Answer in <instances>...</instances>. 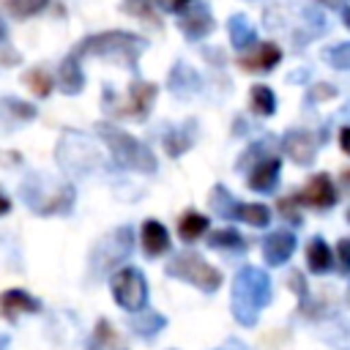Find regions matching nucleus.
<instances>
[{"instance_id": "nucleus-1", "label": "nucleus", "mask_w": 350, "mask_h": 350, "mask_svg": "<svg viewBox=\"0 0 350 350\" xmlns=\"http://www.w3.org/2000/svg\"><path fill=\"white\" fill-rule=\"evenodd\" d=\"M271 301V279L262 268L246 265L232 279V317L241 325H254Z\"/></svg>"}, {"instance_id": "nucleus-2", "label": "nucleus", "mask_w": 350, "mask_h": 350, "mask_svg": "<svg viewBox=\"0 0 350 350\" xmlns=\"http://www.w3.org/2000/svg\"><path fill=\"white\" fill-rule=\"evenodd\" d=\"M142 52H145V38L126 33V30H104L98 36H88L74 49V55L79 60L93 55V57H107V60L123 63L126 68H137V60Z\"/></svg>"}, {"instance_id": "nucleus-3", "label": "nucleus", "mask_w": 350, "mask_h": 350, "mask_svg": "<svg viewBox=\"0 0 350 350\" xmlns=\"http://www.w3.org/2000/svg\"><path fill=\"white\" fill-rule=\"evenodd\" d=\"M96 134L107 142L109 153L115 156V161L120 167H129V170H137V172H145V175L156 172V167H159L156 156L150 153L148 145H142L129 131H123V129H118L112 123H96Z\"/></svg>"}, {"instance_id": "nucleus-4", "label": "nucleus", "mask_w": 350, "mask_h": 350, "mask_svg": "<svg viewBox=\"0 0 350 350\" xmlns=\"http://www.w3.org/2000/svg\"><path fill=\"white\" fill-rule=\"evenodd\" d=\"M22 197H25L27 208L41 213V216L66 213L74 202V186L71 183H52L41 172H36L22 183Z\"/></svg>"}, {"instance_id": "nucleus-5", "label": "nucleus", "mask_w": 350, "mask_h": 350, "mask_svg": "<svg viewBox=\"0 0 350 350\" xmlns=\"http://www.w3.org/2000/svg\"><path fill=\"white\" fill-rule=\"evenodd\" d=\"M55 159L66 172H74V175H88L96 167H101L98 148L93 145V139L88 134H79V131H66L60 137Z\"/></svg>"}, {"instance_id": "nucleus-6", "label": "nucleus", "mask_w": 350, "mask_h": 350, "mask_svg": "<svg viewBox=\"0 0 350 350\" xmlns=\"http://www.w3.org/2000/svg\"><path fill=\"white\" fill-rule=\"evenodd\" d=\"M167 273L175 279H183L194 284L202 293H216L221 287V273L208 260H202L197 252H180L167 262Z\"/></svg>"}, {"instance_id": "nucleus-7", "label": "nucleus", "mask_w": 350, "mask_h": 350, "mask_svg": "<svg viewBox=\"0 0 350 350\" xmlns=\"http://www.w3.org/2000/svg\"><path fill=\"white\" fill-rule=\"evenodd\" d=\"M109 287H112V298L120 309L137 314L145 309L148 304V282L142 276V271L126 265V268H118L109 279Z\"/></svg>"}, {"instance_id": "nucleus-8", "label": "nucleus", "mask_w": 350, "mask_h": 350, "mask_svg": "<svg viewBox=\"0 0 350 350\" xmlns=\"http://www.w3.org/2000/svg\"><path fill=\"white\" fill-rule=\"evenodd\" d=\"M131 246H134V235H131V227H118L112 230L109 235H104L96 249H93V257H90V265H93V273H107V271H118V262L126 260L131 254Z\"/></svg>"}, {"instance_id": "nucleus-9", "label": "nucleus", "mask_w": 350, "mask_h": 350, "mask_svg": "<svg viewBox=\"0 0 350 350\" xmlns=\"http://www.w3.org/2000/svg\"><path fill=\"white\" fill-rule=\"evenodd\" d=\"M156 93L159 88L153 82H142V79H134L129 85V96L126 101H118V104H109L107 109L120 115V118H131V120H145L153 101H156Z\"/></svg>"}, {"instance_id": "nucleus-10", "label": "nucleus", "mask_w": 350, "mask_h": 350, "mask_svg": "<svg viewBox=\"0 0 350 350\" xmlns=\"http://www.w3.org/2000/svg\"><path fill=\"white\" fill-rule=\"evenodd\" d=\"M282 150L301 167H309L317 156V137L312 131H301V129H293L282 137Z\"/></svg>"}, {"instance_id": "nucleus-11", "label": "nucleus", "mask_w": 350, "mask_h": 350, "mask_svg": "<svg viewBox=\"0 0 350 350\" xmlns=\"http://www.w3.org/2000/svg\"><path fill=\"white\" fill-rule=\"evenodd\" d=\"M298 202L309 205V208H317V211H325L336 202V189L331 183V178L325 172H317L314 178H309V183L301 189V194H295Z\"/></svg>"}, {"instance_id": "nucleus-12", "label": "nucleus", "mask_w": 350, "mask_h": 350, "mask_svg": "<svg viewBox=\"0 0 350 350\" xmlns=\"http://www.w3.org/2000/svg\"><path fill=\"white\" fill-rule=\"evenodd\" d=\"M295 252V232L290 230H273L262 238V257L268 265H284Z\"/></svg>"}, {"instance_id": "nucleus-13", "label": "nucleus", "mask_w": 350, "mask_h": 350, "mask_svg": "<svg viewBox=\"0 0 350 350\" xmlns=\"http://www.w3.org/2000/svg\"><path fill=\"white\" fill-rule=\"evenodd\" d=\"M178 27H180V33L186 36V38H205L211 30H213V16H211V11L202 5V3H191L183 14H180V22H178Z\"/></svg>"}, {"instance_id": "nucleus-14", "label": "nucleus", "mask_w": 350, "mask_h": 350, "mask_svg": "<svg viewBox=\"0 0 350 350\" xmlns=\"http://www.w3.org/2000/svg\"><path fill=\"white\" fill-rule=\"evenodd\" d=\"M38 309H41L38 298H33L27 290L11 287V290H3L0 293V314L5 320H16L19 314H33Z\"/></svg>"}, {"instance_id": "nucleus-15", "label": "nucleus", "mask_w": 350, "mask_h": 350, "mask_svg": "<svg viewBox=\"0 0 350 350\" xmlns=\"http://www.w3.org/2000/svg\"><path fill=\"white\" fill-rule=\"evenodd\" d=\"M200 74L191 68V66H186V63H175L172 66V71H170V77H167V88H170V93L172 96H178V98H191L197 90H200Z\"/></svg>"}, {"instance_id": "nucleus-16", "label": "nucleus", "mask_w": 350, "mask_h": 350, "mask_svg": "<svg viewBox=\"0 0 350 350\" xmlns=\"http://www.w3.org/2000/svg\"><path fill=\"white\" fill-rule=\"evenodd\" d=\"M279 170H282V161H279L276 156L260 159V161L252 167L249 178H246L249 189H254V191H273L276 183H279Z\"/></svg>"}, {"instance_id": "nucleus-17", "label": "nucleus", "mask_w": 350, "mask_h": 350, "mask_svg": "<svg viewBox=\"0 0 350 350\" xmlns=\"http://www.w3.org/2000/svg\"><path fill=\"white\" fill-rule=\"evenodd\" d=\"M282 60V49L276 46V44H260L252 55H246V57H241L238 63H241V68L243 71H257V74H265V71H271L276 63Z\"/></svg>"}, {"instance_id": "nucleus-18", "label": "nucleus", "mask_w": 350, "mask_h": 350, "mask_svg": "<svg viewBox=\"0 0 350 350\" xmlns=\"http://www.w3.org/2000/svg\"><path fill=\"white\" fill-rule=\"evenodd\" d=\"M194 129H197V120H186V123H180V126L170 129V131L161 137L167 156H172V159L183 156V153L194 145Z\"/></svg>"}, {"instance_id": "nucleus-19", "label": "nucleus", "mask_w": 350, "mask_h": 350, "mask_svg": "<svg viewBox=\"0 0 350 350\" xmlns=\"http://www.w3.org/2000/svg\"><path fill=\"white\" fill-rule=\"evenodd\" d=\"M139 241H142V249L150 254V257H159L164 252H170V232L161 221L156 219H148L139 230Z\"/></svg>"}, {"instance_id": "nucleus-20", "label": "nucleus", "mask_w": 350, "mask_h": 350, "mask_svg": "<svg viewBox=\"0 0 350 350\" xmlns=\"http://www.w3.org/2000/svg\"><path fill=\"white\" fill-rule=\"evenodd\" d=\"M57 85H60V90L68 93V96H74V93L82 90L85 77H82V68H79V57H77L74 52L60 63V68H57Z\"/></svg>"}, {"instance_id": "nucleus-21", "label": "nucleus", "mask_w": 350, "mask_h": 350, "mask_svg": "<svg viewBox=\"0 0 350 350\" xmlns=\"http://www.w3.org/2000/svg\"><path fill=\"white\" fill-rule=\"evenodd\" d=\"M306 265H309L312 273H328L334 268V252L320 235L312 238L309 246H306Z\"/></svg>"}, {"instance_id": "nucleus-22", "label": "nucleus", "mask_w": 350, "mask_h": 350, "mask_svg": "<svg viewBox=\"0 0 350 350\" xmlns=\"http://www.w3.org/2000/svg\"><path fill=\"white\" fill-rule=\"evenodd\" d=\"M88 350H126V345L120 342L115 325L107 320V317H98L96 328H93V336H90V347Z\"/></svg>"}, {"instance_id": "nucleus-23", "label": "nucleus", "mask_w": 350, "mask_h": 350, "mask_svg": "<svg viewBox=\"0 0 350 350\" xmlns=\"http://www.w3.org/2000/svg\"><path fill=\"white\" fill-rule=\"evenodd\" d=\"M227 33H230V44H232L235 49H249V46L257 41V30L252 27V22H249L243 14L230 16Z\"/></svg>"}, {"instance_id": "nucleus-24", "label": "nucleus", "mask_w": 350, "mask_h": 350, "mask_svg": "<svg viewBox=\"0 0 350 350\" xmlns=\"http://www.w3.org/2000/svg\"><path fill=\"white\" fill-rule=\"evenodd\" d=\"M205 232H208V216H202V213H197V211H186V213L178 219V235H180L186 243L202 238Z\"/></svg>"}, {"instance_id": "nucleus-25", "label": "nucleus", "mask_w": 350, "mask_h": 350, "mask_svg": "<svg viewBox=\"0 0 350 350\" xmlns=\"http://www.w3.org/2000/svg\"><path fill=\"white\" fill-rule=\"evenodd\" d=\"M249 107H252L254 115H262V118L273 115L276 112V96H273V90L268 85H252V90H249Z\"/></svg>"}, {"instance_id": "nucleus-26", "label": "nucleus", "mask_w": 350, "mask_h": 350, "mask_svg": "<svg viewBox=\"0 0 350 350\" xmlns=\"http://www.w3.org/2000/svg\"><path fill=\"white\" fill-rule=\"evenodd\" d=\"M208 243L213 249H227V252H243L246 249L243 235L238 230H232V227H221V230L208 232Z\"/></svg>"}, {"instance_id": "nucleus-27", "label": "nucleus", "mask_w": 350, "mask_h": 350, "mask_svg": "<svg viewBox=\"0 0 350 350\" xmlns=\"http://www.w3.org/2000/svg\"><path fill=\"white\" fill-rule=\"evenodd\" d=\"M131 328L137 331V334H142V336H156L164 325H167V317H161L159 312H150V309H142V312H137L131 320Z\"/></svg>"}, {"instance_id": "nucleus-28", "label": "nucleus", "mask_w": 350, "mask_h": 350, "mask_svg": "<svg viewBox=\"0 0 350 350\" xmlns=\"http://www.w3.org/2000/svg\"><path fill=\"white\" fill-rule=\"evenodd\" d=\"M120 8H123V14H131V16L142 19V22H148L153 30L161 27V19H159V14L153 8V0H123Z\"/></svg>"}, {"instance_id": "nucleus-29", "label": "nucleus", "mask_w": 350, "mask_h": 350, "mask_svg": "<svg viewBox=\"0 0 350 350\" xmlns=\"http://www.w3.org/2000/svg\"><path fill=\"white\" fill-rule=\"evenodd\" d=\"M22 82H25L38 98H46V96L52 93V88H55V79H52V74H49L46 68H30V71H25V74H22Z\"/></svg>"}, {"instance_id": "nucleus-30", "label": "nucleus", "mask_w": 350, "mask_h": 350, "mask_svg": "<svg viewBox=\"0 0 350 350\" xmlns=\"http://www.w3.org/2000/svg\"><path fill=\"white\" fill-rule=\"evenodd\" d=\"M208 202H211V208H213V213H219L221 219H235V211H238V202L232 200V194L221 186V183H216L213 186V191H211V197H208Z\"/></svg>"}, {"instance_id": "nucleus-31", "label": "nucleus", "mask_w": 350, "mask_h": 350, "mask_svg": "<svg viewBox=\"0 0 350 350\" xmlns=\"http://www.w3.org/2000/svg\"><path fill=\"white\" fill-rule=\"evenodd\" d=\"M235 219L252 224V227H268L271 221V211L260 202H238V211H235Z\"/></svg>"}, {"instance_id": "nucleus-32", "label": "nucleus", "mask_w": 350, "mask_h": 350, "mask_svg": "<svg viewBox=\"0 0 350 350\" xmlns=\"http://www.w3.org/2000/svg\"><path fill=\"white\" fill-rule=\"evenodd\" d=\"M0 109H3L8 118L22 120V123L36 118V107L27 104V101H19V98H0Z\"/></svg>"}, {"instance_id": "nucleus-33", "label": "nucleus", "mask_w": 350, "mask_h": 350, "mask_svg": "<svg viewBox=\"0 0 350 350\" xmlns=\"http://www.w3.org/2000/svg\"><path fill=\"white\" fill-rule=\"evenodd\" d=\"M49 0H5V8L11 11V16L16 19H27L33 14H38Z\"/></svg>"}, {"instance_id": "nucleus-34", "label": "nucleus", "mask_w": 350, "mask_h": 350, "mask_svg": "<svg viewBox=\"0 0 350 350\" xmlns=\"http://www.w3.org/2000/svg\"><path fill=\"white\" fill-rule=\"evenodd\" d=\"M325 60H328L334 68L350 71V41H345V44H336L334 49H328V52H325Z\"/></svg>"}, {"instance_id": "nucleus-35", "label": "nucleus", "mask_w": 350, "mask_h": 350, "mask_svg": "<svg viewBox=\"0 0 350 350\" xmlns=\"http://www.w3.org/2000/svg\"><path fill=\"white\" fill-rule=\"evenodd\" d=\"M287 284H290V290L298 295V301H301V312H304V309L309 306V287H306L304 273H301V271H293L290 279H287Z\"/></svg>"}, {"instance_id": "nucleus-36", "label": "nucleus", "mask_w": 350, "mask_h": 350, "mask_svg": "<svg viewBox=\"0 0 350 350\" xmlns=\"http://www.w3.org/2000/svg\"><path fill=\"white\" fill-rule=\"evenodd\" d=\"M279 213H282L287 221H293V224H301V213H298V200H295V194H293V197H284V200H279Z\"/></svg>"}, {"instance_id": "nucleus-37", "label": "nucleus", "mask_w": 350, "mask_h": 350, "mask_svg": "<svg viewBox=\"0 0 350 350\" xmlns=\"http://www.w3.org/2000/svg\"><path fill=\"white\" fill-rule=\"evenodd\" d=\"M336 262L342 273H350V238H342L336 243Z\"/></svg>"}, {"instance_id": "nucleus-38", "label": "nucleus", "mask_w": 350, "mask_h": 350, "mask_svg": "<svg viewBox=\"0 0 350 350\" xmlns=\"http://www.w3.org/2000/svg\"><path fill=\"white\" fill-rule=\"evenodd\" d=\"M164 11H170V14H183L194 0H156Z\"/></svg>"}, {"instance_id": "nucleus-39", "label": "nucleus", "mask_w": 350, "mask_h": 350, "mask_svg": "<svg viewBox=\"0 0 350 350\" xmlns=\"http://www.w3.org/2000/svg\"><path fill=\"white\" fill-rule=\"evenodd\" d=\"M334 96H336V90L331 85H317V88L309 90V101H325V98H334Z\"/></svg>"}, {"instance_id": "nucleus-40", "label": "nucleus", "mask_w": 350, "mask_h": 350, "mask_svg": "<svg viewBox=\"0 0 350 350\" xmlns=\"http://www.w3.org/2000/svg\"><path fill=\"white\" fill-rule=\"evenodd\" d=\"M304 14H306V19H309V22L317 27V33H323V30H325V19H323V14H320V11H314V8H306Z\"/></svg>"}, {"instance_id": "nucleus-41", "label": "nucleus", "mask_w": 350, "mask_h": 350, "mask_svg": "<svg viewBox=\"0 0 350 350\" xmlns=\"http://www.w3.org/2000/svg\"><path fill=\"white\" fill-rule=\"evenodd\" d=\"M339 145H342V150H345V153L350 156V126L339 131Z\"/></svg>"}, {"instance_id": "nucleus-42", "label": "nucleus", "mask_w": 350, "mask_h": 350, "mask_svg": "<svg viewBox=\"0 0 350 350\" xmlns=\"http://www.w3.org/2000/svg\"><path fill=\"white\" fill-rule=\"evenodd\" d=\"M216 350H246V345L243 342H238V339H230V342H224L221 347H216Z\"/></svg>"}, {"instance_id": "nucleus-43", "label": "nucleus", "mask_w": 350, "mask_h": 350, "mask_svg": "<svg viewBox=\"0 0 350 350\" xmlns=\"http://www.w3.org/2000/svg\"><path fill=\"white\" fill-rule=\"evenodd\" d=\"M8 211H11V200H8V197L0 191V216H5Z\"/></svg>"}, {"instance_id": "nucleus-44", "label": "nucleus", "mask_w": 350, "mask_h": 350, "mask_svg": "<svg viewBox=\"0 0 350 350\" xmlns=\"http://www.w3.org/2000/svg\"><path fill=\"white\" fill-rule=\"evenodd\" d=\"M5 38H8V27H5V22L0 19V44H3Z\"/></svg>"}, {"instance_id": "nucleus-45", "label": "nucleus", "mask_w": 350, "mask_h": 350, "mask_svg": "<svg viewBox=\"0 0 350 350\" xmlns=\"http://www.w3.org/2000/svg\"><path fill=\"white\" fill-rule=\"evenodd\" d=\"M8 342H11V336H8V334H0V350H5Z\"/></svg>"}, {"instance_id": "nucleus-46", "label": "nucleus", "mask_w": 350, "mask_h": 350, "mask_svg": "<svg viewBox=\"0 0 350 350\" xmlns=\"http://www.w3.org/2000/svg\"><path fill=\"white\" fill-rule=\"evenodd\" d=\"M342 19H345V25L350 27V5H347V8H342Z\"/></svg>"}, {"instance_id": "nucleus-47", "label": "nucleus", "mask_w": 350, "mask_h": 350, "mask_svg": "<svg viewBox=\"0 0 350 350\" xmlns=\"http://www.w3.org/2000/svg\"><path fill=\"white\" fill-rule=\"evenodd\" d=\"M325 5H331V8H339V0H323Z\"/></svg>"}, {"instance_id": "nucleus-48", "label": "nucleus", "mask_w": 350, "mask_h": 350, "mask_svg": "<svg viewBox=\"0 0 350 350\" xmlns=\"http://www.w3.org/2000/svg\"><path fill=\"white\" fill-rule=\"evenodd\" d=\"M345 180H347V183H350V170H347V172H345Z\"/></svg>"}, {"instance_id": "nucleus-49", "label": "nucleus", "mask_w": 350, "mask_h": 350, "mask_svg": "<svg viewBox=\"0 0 350 350\" xmlns=\"http://www.w3.org/2000/svg\"><path fill=\"white\" fill-rule=\"evenodd\" d=\"M347 304H350V287H347Z\"/></svg>"}, {"instance_id": "nucleus-50", "label": "nucleus", "mask_w": 350, "mask_h": 350, "mask_svg": "<svg viewBox=\"0 0 350 350\" xmlns=\"http://www.w3.org/2000/svg\"><path fill=\"white\" fill-rule=\"evenodd\" d=\"M347 221H350V208H347Z\"/></svg>"}]
</instances>
